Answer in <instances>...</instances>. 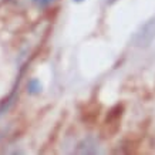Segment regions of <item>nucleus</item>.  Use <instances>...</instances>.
Here are the masks:
<instances>
[{"label":"nucleus","instance_id":"4","mask_svg":"<svg viewBox=\"0 0 155 155\" xmlns=\"http://www.w3.org/2000/svg\"><path fill=\"white\" fill-rule=\"evenodd\" d=\"M74 2H83V0H74Z\"/></svg>","mask_w":155,"mask_h":155},{"label":"nucleus","instance_id":"1","mask_svg":"<svg viewBox=\"0 0 155 155\" xmlns=\"http://www.w3.org/2000/svg\"><path fill=\"white\" fill-rule=\"evenodd\" d=\"M154 37H155V20H151L147 24H144L141 30L135 34L134 43L137 46H140V47H142V46L145 47L152 41Z\"/></svg>","mask_w":155,"mask_h":155},{"label":"nucleus","instance_id":"2","mask_svg":"<svg viewBox=\"0 0 155 155\" xmlns=\"http://www.w3.org/2000/svg\"><path fill=\"white\" fill-rule=\"evenodd\" d=\"M27 88H28V93H30V94H38V93L41 91V84H40L38 80L33 78V80L28 81Z\"/></svg>","mask_w":155,"mask_h":155},{"label":"nucleus","instance_id":"3","mask_svg":"<svg viewBox=\"0 0 155 155\" xmlns=\"http://www.w3.org/2000/svg\"><path fill=\"white\" fill-rule=\"evenodd\" d=\"M54 0H33V3L36 6H38V7H46V6L51 5Z\"/></svg>","mask_w":155,"mask_h":155}]
</instances>
